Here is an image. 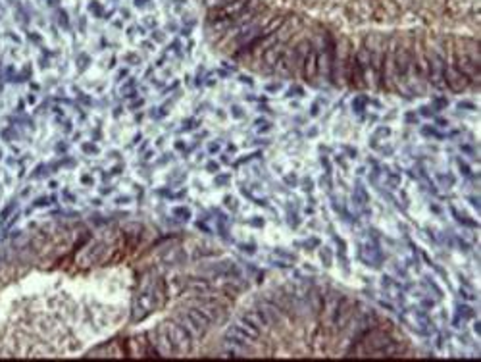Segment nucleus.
<instances>
[{
    "label": "nucleus",
    "mask_w": 481,
    "mask_h": 362,
    "mask_svg": "<svg viewBox=\"0 0 481 362\" xmlns=\"http://www.w3.org/2000/svg\"><path fill=\"white\" fill-rule=\"evenodd\" d=\"M308 83H314L317 77V47L314 45V41L310 39V49H308L306 56H304V64H302V75Z\"/></svg>",
    "instance_id": "20e7f679"
},
{
    "label": "nucleus",
    "mask_w": 481,
    "mask_h": 362,
    "mask_svg": "<svg viewBox=\"0 0 481 362\" xmlns=\"http://www.w3.org/2000/svg\"><path fill=\"white\" fill-rule=\"evenodd\" d=\"M243 320H247L249 324H252L254 328H258L260 332H266L269 326H271V322H269L268 314H266V310H256V308H252V310H249V312L243 314Z\"/></svg>",
    "instance_id": "39448f33"
},
{
    "label": "nucleus",
    "mask_w": 481,
    "mask_h": 362,
    "mask_svg": "<svg viewBox=\"0 0 481 362\" xmlns=\"http://www.w3.org/2000/svg\"><path fill=\"white\" fill-rule=\"evenodd\" d=\"M348 39L345 35H341L335 43V52H333V58L329 64V77L333 79L337 87H345L346 85V62H348Z\"/></svg>",
    "instance_id": "f03ea898"
},
{
    "label": "nucleus",
    "mask_w": 481,
    "mask_h": 362,
    "mask_svg": "<svg viewBox=\"0 0 481 362\" xmlns=\"http://www.w3.org/2000/svg\"><path fill=\"white\" fill-rule=\"evenodd\" d=\"M339 303H341V297H339V293H335V291L327 295V299L322 303V310H319V312H322V330H324L326 335H329V333L333 332V328H335Z\"/></svg>",
    "instance_id": "7ed1b4c3"
},
{
    "label": "nucleus",
    "mask_w": 481,
    "mask_h": 362,
    "mask_svg": "<svg viewBox=\"0 0 481 362\" xmlns=\"http://www.w3.org/2000/svg\"><path fill=\"white\" fill-rule=\"evenodd\" d=\"M410 62V37L396 35V49H394V87L400 93H408L406 89V69Z\"/></svg>",
    "instance_id": "f257e3e1"
}]
</instances>
